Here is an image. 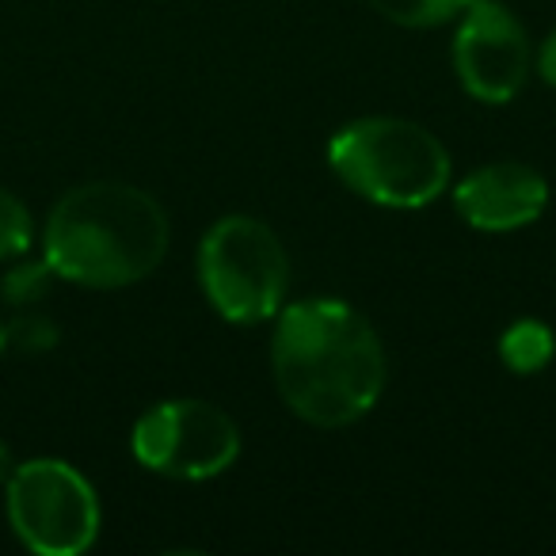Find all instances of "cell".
<instances>
[{"instance_id":"1","label":"cell","mask_w":556,"mask_h":556,"mask_svg":"<svg viewBox=\"0 0 556 556\" xmlns=\"http://www.w3.org/2000/svg\"><path fill=\"white\" fill-rule=\"evenodd\" d=\"M275 386L313 427H348L386 389V351L363 313L336 298L290 305L275 328Z\"/></svg>"},{"instance_id":"2","label":"cell","mask_w":556,"mask_h":556,"mask_svg":"<svg viewBox=\"0 0 556 556\" xmlns=\"http://www.w3.org/2000/svg\"><path fill=\"white\" fill-rule=\"evenodd\" d=\"M168 214L130 184H85L47 217L42 255L58 278L92 290L134 287L168 252Z\"/></svg>"},{"instance_id":"3","label":"cell","mask_w":556,"mask_h":556,"mask_svg":"<svg viewBox=\"0 0 556 556\" xmlns=\"http://www.w3.org/2000/svg\"><path fill=\"white\" fill-rule=\"evenodd\" d=\"M332 172L363 199L389 210L434 202L450 184V153L431 130L408 118H358L328 146Z\"/></svg>"},{"instance_id":"4","label":"cell","mask_w":556,"mask_h":556,"mask_svg":"<svg viewBox=\"0 0 556 556\" xmlns=\"http://www.w3.org/2000/svg\"><path fill=\"white\" fill-rule=\"evenodd\" d=\"M199 278L210 305L232 325L270 320L287 298L290 263L275 229L255 217H222L199 244Z\"/></svg>"},{"instance_id":"5","label":"cell","mask_w":556,"mask_h":556,"mask_svg":"<svg viewBox=\"0 0 556 556\" xmlns=\"http://www.w3.org/2000/svg\"><path fill=\"white\" fill-rule=\"evenodd\" d=\"M4 488H9V522L31 553L80 556L100 533L96 488L58 457L16 465Z\"/></svg>"},{"instance_id":"6","label":"cell","mask_w":556,"mask_h":556,"mask_svg":"<svg viewBox=\"0 0 556 556\" xmlns=\"http://www.w3.org/2000/svg\"><path fill=\"white\" fill-rule=\"evenodd\" d=\"M134 457L172 480H206L240 454V431L217 404L164 401L134 424Z\"/></svg>"},{"instance_id":"7","label":"cell","mask_w":556,"mask_h":556,"mask_svg":"<svg viewBox=\"0 0 556 556\" xmlns=\"http://www.w3.org/2000/svg\"><path fill=\"white\" fill-rule=\"evenodd\" d=\"M454 70L480 103H510L530 77L526 27L495 0H469L454 35Z\"/></svg>"},{"instance_id":"8","label":"cell","mask_w":556,"mask_h":556,"mask_svg":"<svg viewBox=\"0 0 556 556\" xmlns=\"http://www.w3.org/2000/svg\"><path fill=\"white\" fill-rule=\"evenodd\" d=\"M454 202L472 229L510 232L538 222L541 210L548 206V184L530 164L503 161L465 176L454 191Z\"/></svg>"},{"instance_id":"9","label":"cell","mask_w":556,"mask_h":556,"mask_svg":"<svg viewBox=\"0 0 556 556\" xmlns=\"http://www.w3.org/2000/svg\"><path fill=\"white\" fill-rule=\"evenodd\" d=\"M556 351V336L541 320H515L500 340V358L515 374H538Z\"/></svg>"},{"instance_id":"10","label":"cell","mask_w":556,"mask_h":556,"mask_svg":"<svg viewBox=\"0 0 556 556\" xmlns=\"http://www.w3.org/2000/svg\"><path fill=\"white\" fill-rule=\"evenodd\" d=\"M370 4L401 27H439L469 9V0H370Z\"/></svg>"},{"instance_id":"11","label":"cell","mask_w":556,"mask_h":556,"mask_svg":"<svg viewBox=\"0 0 556 556\" xmlns=\"http://www.w3.org/2000/svg\"><path fill=\"white\" fill-rule=\"evenodd\" d=\"M54 278H58V270L50 267L47 255H42V263H20L16 270H9L0 294H4V302L16 305V309H31V305H39L42 298L50 294Z\"/></svg>"},{"instance_id":"12","label":"cell","mask_w":556,"mask_h":556,"mask_svg":"<svg viewBox=\"0 0 556 556\" xmlns=\"http://www.w3.org/2000/svg\"><path fill=\"white\" fill-rule=\"evenodd\" d=\"M35 225L27 206L12 191L0 187V260H16L31 248Z\"/></svg>"},{"instance_id":"13","label":"cell","mask_w":556,"mask_h":556,"mask_svg":"<svg viewBox=\"0 0 556 556\" xmlns=\"http://www.w3.org/2000/svg\"><path fill=\"white\" fill-rule=\"evenodd\" d=\"M9 343H20L24 351H47L58 343V328L50 317H42V313H24V317H16V325L9 328Z\"/></svg>"},{"instance_id":"14","label":"cell","mask_w":556,"mask_h":556,"mask_svg":"<svg viewBox=\"0 0 556 556\" xmlns=\"http://www.w3.org/2000/svg\"><path fill=\"white\" fill-rule=\"evenodd\" d=\"M538 70H541V77H545V85H553V88H556V31L548 35L545 47H541Z\"/></svg>"},{"instance_id":"15","label":"cell","mask_w":556,"mask_h":556,"mask_svg":"<svg viewBox=\"0 0 556 556\" xmlns=\"http://www.w3.org/2000/svg\"><path fill=\"white\" fill-rule=\"evenodd\" d=\"M12 472H16V462H12V450L0 442V484H9Z\"/></svg>"},{"instance_id":"16","label":"cell","mask_w":556,"mask_h":556,"mask_svg":"<svg viewBox=\"0 0 556 556\" xmlns=\"http://www.w3.org/2000/svg\"><path fill=\"white\" fill-rule=\"evenodd\" d=\"M4 348H9V325L0 320V355H4Z\"/></svg>"}]
</instances>
